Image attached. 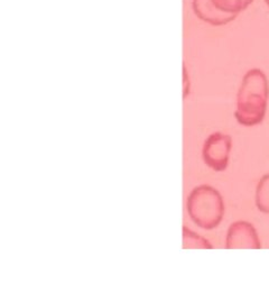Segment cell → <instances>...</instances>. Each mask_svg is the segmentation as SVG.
I'll return each instance as SVG.
<instances>
[{"label":"cell","instance_id":"obj_1","mask_svg":"<svg viewBox=\"0 0 269 303\" xmlns=\"http://www.w3.org/2000/svg\"><path fill=\"white\" fill-rule=\"evenodd\" d=\"M269 85L265 73L251 69L246 73L237 96L234 117L242 126L251 127L262 123L267 110Z\"/></svg>","mask_w":269,"mask_h":303},{"label":"cell","instance_id":"obj_2","mask_svg":"<svg viewBox=\"0 0 269 303\" xmlns=\"http://www.w3.org/2000/svg\"><path fill=\"white\" fill-rule=\"evenodd\" d=\"M186 208L194 224L203 229L218 227L224 215V202L220 192L206 184L192 190Z\"/></svg>","mask_w":269,"mask_h":303},{"label":"cell","instance_id":"obj_3","mask_svg":"<svg viewBox=\"0 0 269 303\" xmlns=\"http://www.w3.org/2000/svg\"><path fill=\"white\" fill-rule=\"evenodd\" d=\"M232 140L222 133H213L203 145V159L207 166L216 172L224 171L229 164Z\"/></svg>","mask_w":269,"mask_h":303},{"label":"cell","instance_id":"obj_4","mask_svg":"<svg viewBox=\"0 0 269 303\" xmlns=\"http://www.w3.org/2000/svg\"><path fill=\"white\" fill-rule=\"evenodd\" d=\"M227 249H259L262 248L258 233L250 223H233L228 229L225 238Z\"/></svg>","mask_w":269,"mask_h":303},{"label":"cell","instance_id":"obj_5","mask_svg":"<svg viewBox=\"0 0 269 303\" xmlns=\"http://www.w3.org/2000/svg\"><path fill=\"white\" fill-rule=\"evenodd\" d=\"M194 14L205 23H209L213 26L225 25L236 19L238 15L228 14L216 8L212 0H193L192 2Z\"/></svg>","mask_w":269,"mask_h":303},{"label":"cell","instance_id":"obj_6","mask_svg":"<svg viewBox=\"0 0 269 303\" xmlns=\"http://www.w3.org/2000/svg\"><path fill=\"white\" fill-rule=\"evenodd\" d=\"M256 205L258 210L269 215V174L264 175L257 185Z\"/></svg>","mask_w":269,"mask_h":303},{"label":"cell","instance_id":"obj_7","mask_svg":"<svg viewBox=\"0 0 269 303\" xmlns=\"http://www.w3.org/2000/svg\"><path fill=\"white\" fill-rule=\"evenodd\" d=\"M254 0H212L219 10L228 14H236L244 11Z\"/></svg>","mask_w":269,"mask_h":303},{"label":"cell","instance_id":"obj_8","mask_svg":"<svg viewBox=\"0 0 269 303\" xmlns=\"http://www.w3.org/2000/svg\"><path fill=\"white\" fill-rule=\"evenodd\" d=\"M183 248L184 249H197V248H207L211 249L212 246L205 238L199 236L186 227H183Z\"/></svg>","mask_w":269,"mask_h":303},{"label":"cell","instance_id":"obj_9","mask_svg":"<svg viewBox=\"0 0 269 303\" xmlns=\"http://www.w3.org/2000/svg\"><path fill=\"white\" fill-rule=\"evenodd\" d=\"M186 83H188V80H186V70L184 67V97H186V94H188V86H186Z\"/></svg>","mask_w":269,"mask_h":303},{"label":"cell","instance_id":"obj_10","mask_svg":"<svg viewBox=\"0 0 269 303\" xmlns=\"http://www.w3.org/2000/svg\"><path fill=\"white\" fill-rule=\"evenodd\" d=\"M265 2H266V3H267V6L269 7V0H265Z\"/></svg>","mask_w":269,"mask_h":303}]
</instances>
